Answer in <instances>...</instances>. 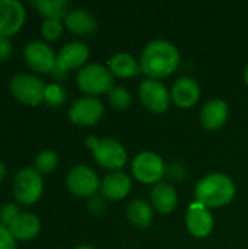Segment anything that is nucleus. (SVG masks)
I'll return each mask as SVG.
<instances>
[{"mask_svg":"<svg viewBox=\"0 0 248 249\" xmlns=\"http://www.w3.org/2000/svg\"><path fill=\"white\" fill-rule=\"evenodd\" d=\"M140 70L149 79H162L172 74L180 66V53L174 44L165 39L151 41L140 57Z\"/></svg>","mask_w":248,"mask_h":249,"instance_id":"f257e3e1","label":"nucleus"},{"mask_svg":"<svg viewBox=\"0 0 248 249\" xmlns=\"http://www.w3.org/2000/svg\"><path fill=\"white\" fill-rule=\"evenodd\" d=\"M194 197L206 209H219L229 204L235 197V184L225 174H209L197 182Z\"/></svg>","mask_w":248,"mask_h":249,"instance_id":"f03ea898","label":"nucleus"},{"mask_svg":"<svg viewBox=\"0 0 248 249\" xmlns=\"http://www.w3.org/2000/svg\"><path fill=\"white\" fill-rule=\"evenodd\" d=\"M86 146L92 150L96 163L108 171L117 172L127 163V152L121 143L114 139H98L89 136Z\"/></svg>","mask_w":248,"mask_h":249,"instance_id":"7ed1b4c3","label":"nucleus"},{"mask_svg":"<svg viewBox=\"0 0 248 249\" xmlns=\"http://www.w3.org/2000/svg\"><path fill=\"white\" fill-rule=\"evenodd\" d=\"M45 83L35 74L31 73H16L9 82V90L12 96L28 107H38L44 102Z\"/></svg>","mask_w":248,"mask_h":249,"instance_id":"20e7f679","label":"nucleus"},{"mask_svg":"<svg viewBox=\"0 0 248 249\" xmlns=\"http://www.w3.org/2000/svg\"><path fill=\"white\" fill-rule=\"evenodd\" d=\"M44 193V179L35 168L25 166L15 174L13 178V196L22 206L35 204Z\"/></svg>","mask_w":248,"mask_h":249,"instance_id":"39448f33","label":"nucleus"},{"mask_svg":"<svg viewBox=\"0 0 248 249\" xmlns=\"http://www.w3.org/2000/svg\"><path fill=\"white\" fill-rule=\"evenodd\" d=\"M76 85L86 96L96 98L98 95L108 93L114 88V76L101 64H88L77 71Z\"/></svg>","mask_w":248,"mask_h":249,"instance_id":"423d86ee","label":"nucleus"},{"mask_svg":"<svg viewBox=\"0 0 248 249\" xmlns=\"http://www.w3.org/2000/svg\"><path fill=\"white\" fill-rule=\"evenodd\" d=\"M23 60L26 66L39 74H51L57 66V54L42 41H31L23 48Z\"/></svg>","mask_w":248,"mask_h":249,"instance_id":"0eeeda50","label":"nucleus"},{"mask_svg":"<svg viewBox=\"0 0 248 249\" xmlns=\"http://www.w3.org/2000/svg\"><path fill=\"white\" fill-rule=\"evenodd\" d=\"M66 187L76 197H92L101 188L98 175L86 165L73 166L66 175Z\"/></svg>","mask_w":248,"mask_h":249,"instance_id":"6e6552de","label":"nucleus"},{"mask_svg":"<svg viewBox=\"0 0 248 249\" xmlns=\"http://www.w3.org/2000/svg\"><path fill=\"white\" fill-rule=\"evenodd\" d=\"M167 166L162 158L153 152L139 153L132 163V172L139 182L158 184L165 175Z\"/></svg>","mask_w":248,"mask_h":249,"instance_id":"1a4fd4ad","label":"nucleus"},{"mask_svg":"<svg viewBox=\"0 0 248 249\" xmlns=\"http://www.w3.org/2000/svg\"><path fill=\"white\" fill-rule=\"evenodd\" d=\"M89 58V48L83 42H69L57 54V66L53 70V76L63 79L67 76L69 70L82 69Z\"/></svg>","mask_w":248,"mask_h":249,"instance_id":"9d476101","label":"nucleus"},{"mask_svg":"<svg viewBox=\"0 0 248 249\" xmlns=\"http://www.w3.org/2000/svg\"><path fill=\"white\" fill-rule=\"evenodd\" d=\"M139 98L146 109L155 114H161L165 112L170 107L171 92H168L165 85H162L159 80L146 79L139 88Z\"/></svg>","mask_w":248,"mask_h":249,"instance_id":"9b49d317","label":"nucleus"},{"mask_svg":"<svg viewBox=\"0 0 248 249\" xmlns=\"http://www.w3.org/2000/svg\"><path fill=\"white\" fill-rule=\"evenodd\" d=\"M104 114L102 102L95 96H83L73 102L69 109V118L73 124L77 125H94L96 124Z\"/></svg>","mask_w":248,"mask_h":249,"instance_id":"f8f14e48","label":"nucleus"},{"mask_svg":"<svg viewBox=\"0 0 248 249\" xmlns=\"http://www.w3.org/2000/svg\"><path fill=\"white\" fill-rule=\"evenodd\" d=\"M26 20V10L18 0H0V35L10 38L18 34Z\"/></svg>","mask_w":248,"mask_h":249,"instance_id":"ddd939ff","label":"nucleus"},{"mask_svg":"<svg viewBox=\"0 0 248 249\" xmlns=\"http://www.w3.org/2000/svg\"><path fill=\"white\" fill-rule=\"evenodd\" d=\"M213 216L209 209H206L197 201L190 206L186 214V226L190 235L199 239L208 238L213 231Z\"/></svg>","mask_w":248,"mask_h":249,"instance_id":"4468645a","label":"nucleus"},{"mask_svg":"<svg viewBox=\"0 0 248 249\" xmlns=\"http://www.w3.org/2000/svg\"><path fill=\"white\" fill-rule=\"evenodd\" d=\"M99 190L104 198H108L111 201H118L129 196L132 190V179L124 172H118V171L111 172L104 177Z\"/></svg>","mask_w":248,"mask_h":249,"instance_id":"2eb2a0df","label":"nucleus"},{"mask_svg":"<svg viewBox=\"0 0 248 249\" xmlns=\"http://www.w3.org/2000/svg\"><path fill=\"white\" fill-rule=\"evenodd\" d=\"M171 99L180 108H191L200 99V86L191 77H180L171 89Z\"/></svg>","mask_w":248,"mask_h":249,"instance_id":"dca6fc26","label":"nucleus"},{"mask_svg":"<svg viewBox=\"0 0 248 249\" xmlns=\"http://www.w3.org/2000/svg\"><path fill=\"white\" fill-rule=\"evenodd\" d=\"M7 228L18 242H26L35 239L39 235L41 222L35 214L23 212Z\"/></svg>","mask_w":248,"mask_h":249,"instance_id":"f3484780","label":"nucleus"},{"mask_svg":"<svg viewBox=\"0 0 248 249\" xmlns=\"http://www.w3.org/2000/svg\"><path fill=\"white\" fill-rule=\"evenodd\" d=\"M227 120H228V105L222 99L209 101L200 112V123L209 131H216L222 128Z\"/></svg>","mask_w":248,"mask_h":249,"instance_id":"a211bd4d","label":"nucleus"},{"mask_svg":"<svg viewBox=\"0 0 248 249\" xmlns=\"http://www.w3.org/2000/svg\"><path fill=\"white\" fill-rule=\"evenodd\" d=\"M151 203L152 207L161 214L172 213L178 203V196L175 188L167 182L155 184L151 191Z\"/></svg>","mask_w":248,"mask_h":249,"instance_id":"6ab92c4d","label":"nucleus"},{"mask_svg":"<svg viewBox=\"0 0 248 249\" xmlns=\"http://www.w3.org/2000/svg\"><path fill=\"white\" fill-rule=\"evenodd\" d=\"M63 23L72 34L79 36H88L96 31V19L91 12L85 9L70 10Z\"/></svg>","mask_w":248,"mask_h":249,"instance_id":"aec40b11","label":"nucleus"},{"mask_svg":"<svg viewBox=\"0 0 248 249\" xmlns=\"http://www.w3.org/2000/svg\"><path fill=\"white\" fill-rule=\"evenodd\" d=\"M108 70L113 73V76L129 79L140 71V64L136 61V58L127 53H118L113 55L108 61Z\"/></svg>","mask_w":248,"mask_h":249,"instance_id":"412c9836","label":"nucleus"},{"mask_svg":"<svg viewBox=\"0 0 248 249\" xmlns=\"http://www.w3.org/2000/svg\"><path fill=\"white\" fill-rule=\"evenodd\" d=\"M127 219L133 226L139 229H146L152 225L153 207L145 200H133L127 207Z\"/></svg>","mask_w":248,"mask_h":249,"instance_id":"4be33fe9","label":"nucleus"},{"mask_svg":"<svg viewBox=\"0 0 248 249\" xmlns=\"http://www.w3.org/2000/svg\"><path fill=\"white\" fill-rule=\"evenodd\" d=\"M31 4L45 19L61 20L70 12L69 3L66 0H34V1H31Z\"/></svg>","mask_w":248,"mask_h":249,"instance_id":"5701e85b","label":"nucleus"},{"mask_svg":"<svg viewBox=\"0 0 248 249\" xmlns=\"http://www.w3.org/2000/svg\"><path fill=\"white\" fill-rule=\"evenodd\" d=\"M57 166H58V156L54 150H50V149L41 150L34 159V168L41 175L54 172Z\"/></svg>","mask_w":248,"mask_h":249,"instance_id":"b1692460","label":"nucleus"},{"mask_svg":"<svg viewBox=\"0 0 248 249\" xmlns=\"http://www.w3.org/2000/svg\"><path fill=\"white\" fill-rule=\"evenodd\" d=\"M66 101V92L58 83H50L45 86L44 102L51 108H60Z\"/></svg>","mask_w":248,"mask_h":249,"instance_id":"393cba45","label":"nucleus"},{"mask_svg":"<svg viewBox=\"0 0 248 249\" xmlns=\"http://www.w3.org/2000/svg\"><path fill=\"white\" fill-rule=\"evenodd\" d=\"M108 102L115 109H126L132 102V96H130V93H129V90L126 88L114 86L108 92Z\"/></svg>","mask_w":248,"mask_h":249,"instance_id":"a878e982","label":"nucleus"},{"mask_svg":"<svg viewBox=\"0 0 248 249\" xmlns=\"http://www.w3.org/2000/svg\"><path fill=\"white\" fill-rule=\"evenodd\" d=\"M63 26L64 23L58 19H44L39 31L45 41H57L63 34Z\"/></svg>","mask_w":248,"mask_h":249,"instance_id":"bb28decb","label":"nucleus"},{"mask_svg":"<svg viewBox=\"0 0 248 249\" xmlns=\"http://www.w3.org/2000/svg\"><path fill=\"white\" fill-rule=\"evenodd\" d=\"M20 213L22 212L19 210L18 204H15V203H6V204H3L1 209H0V225H3V226L7 228Z\"/></svg>","mask_w":248,"mask_h":249,"instance_id":"cd10ccee","label":"nucleus"},{"mask_svg":"<svg viewBox=\"0 0 248 249\" xmlns=\"http://www.w3.org/2000/svg\"><path fill=\"white\" fill-rule=\"evenodd\" d=\"M0 249H18V241L3 225H0Z\"/></svg>","mask_w":248,"mask_h":249,"instance_id":"c85d7f7f","label":"nucleus"},{"mask_svg":"<svg viewBox=\"0 0 248 249\" xmlns=\"http://www.w3.org/2000/svg\"><path fill=\"white\" fill-rule=\"evenodd\" d=\"M12 51H13V47H12L10 39L0 35V63L7 61L12 55Z\"/></svg>","mask_w":248,"mask_h":249,"instance_id":"c756f323","label":"nucleus"},{"mask_svg":"<svg viewBox=\"0 0 248 249\" xmlns=\"http://www.w3.org/2000/svg\"><path fill=\"white\" fill-rule=\"evenodd\" d=\"M4 177H6V166H4V163L0 162V182L4 179Z\"/></svg>","mask_w":248,"mask_h":249,"instance_id":"7c9ffc66","label":"nucleus"},{"mask_svg":"<svg viewBox=\"0 0 248 249\" xmlns=\"http://www.w3.org/2000/svg\"><path fill=\"white\" fill-rule=\"evenodd\" d=\"M244 79H246V83L248 85V64L247 67H246V70H244Z\"/></svg>","mask_w":248,"mask_h":249,"instance_id":"2f4dec72","label":"nucleus"},{"mask_svg":"<svg viewBox=\"0 0 248 249\" xmlns=\"http://www.w3.org/2000/svg\"><path fill=\"white\" fill-rule=\"evenodd\" d=\"M75 249H94L92 247H88V245H80V247H77V248Z\"/></svg>","mask_w":248,"mask_h":249,"instance_id":"473e14b6","label":"nucleus"}]
</instances>
